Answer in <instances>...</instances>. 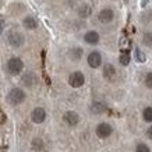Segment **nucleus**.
Masks as SVG:
<instances>
[{
  "label": "nucleus",
  "mask_w": 152,
  "mask_h": 152,
  "mask_svg": "<svg viewBox=\"0 0 152 152\" xmlns=\"http://www.w3.org/2000/svg\"><path fill=\"white\" fill-rule=\"evenodd\" d=\"M24 99H25V94H24V91L20 89V88L11 89L9 94V96H7V101H9V103H11V105H20V103L24 102Z\"/></svg>",
  "instance_id": "obj_1"
},
{
  "label": "nucleus",
  "mask_w": 152,
  "mask_h": 152,
  "mask_svg": "<svg viewBox=\"0 0 152 152\" xmlns=\"http://www.w3.org/2000/svg\"><path fill=\"white\" fill-rule=\"evenodd\" d=\"M24 69V63L23 60L18 59V57H11L9 60V63H7V70H9L10 74H13V75H17L23 71Z\"/></svg>",
  "instance_id": "obj_2"
},
{
  "label": "nucleus",
  "mask_w": 152,
  "mask_h": 152,
  "mask_svg": "<svg viewBox=\"0 0 152 152\" xmlns=\"http://www.w3.org/2000/svg\"><path fill=\"white\" fill-rule=\"evenodd\" d=\"M84 83H85V77L81 71H74L73 74H70L69 77V84L73 88H80L83 87Z\"/></svg>",
  "instance_id": "obj_3"
},
{
  "label": "nucleus",
  "mask_w": 152,
  "mask_h": 152,
  "mask_svg": "<svg viewBox=\"0 0 152 152\" xmlns=\"http://www.w3.org/2000/svg\"><path fill=\"white\" fill-rule=\"evenodd\" d=\"M9 43L14 48H20L24 45V35L20 32H10L9 34Z\"/></svg>",
  "instance_id": "obj_4"
},
{
  "label": "nucleus",
  "mask_w": 152,
  "mask_h": 152,
  "mask_svg": "<svg viewBox=\"0 0 152 152\" xmlns=\"http://www.w3.org/2000/svg\"><path fill=\"white\" fill-rule=\"evenodd\" d=\"M31 119H32L34 123H43L45 119H46V112L45 109H42V107H35L31 113Z\"/></svg>",
  "instance_id": "obj_5"
},
{
  "label": "nucleus",
  "mask_w": 152,
  "mask_h": 152,
  "mask_svg": "<svg viewBox=\"0 0 152 152\" xmlns=\"http://www.w3.org/2000/svg\"><path fill=\"white\" fill-rule=\"evenodd\" d=\"M112 131H113V129L107 123H101L96 127V134H98V137H101V138H107L112 134Z\"/></svg>",
  "instance_id": "obj_6"
},
{
  "label": "nucleus",
  "mask_w": 152,
  "mask_h": 152,
  "mask_svg": "<svg viewBox=\"0 0 152 152\" xmlns=\"http://www.w3.org/2000/svg\"><path fill=\"white\" fill-rule=\"evenodd\" d=\"M88 64H89V67H92V69H98L102 64L101 53H98V52L89 53V56H88Z\"/></svg>",
  "instance_id": "obj_7"
},
{
  "label": "nucleus",
  "mask_w": 152,
  "mask_h": 152,
  "mask_svg": "<svg viewBox=\"0 0 152 152\" xmlns=\"http://www.w3.org/2000/svg\"><path fill=\"white\" fill-rule=\"evenodd\" d=\"M113 17H115V13H113L110 9H103L101 13H99V17H98V18H99L101 23L107 24L113 20Z\"/></svg>",
  "instance_id": "obj_8"
},
{
  "label": "nucleus",
  "mask_w": 152,
  "mask_h": 152,
  "mask_svg": "<svg viewBox=\"0 0 152 152\" xmlns=\"http://www.w3.org/2000/svg\"><path fill=\"white\" fill-rule=\"evenodd\" d=\"M64 121L69 126H75L80 121V116L75 112H67L64 115Z\"/></svg>",
  "instance_id": "obj_9"
},
{
  "label": "nucleus",
  "mask_w": 152,
  "mask_h": 152,
  "mask_svg": "<svg viewBox=\"0 0 152 152\" xmlns=\"http://www.w3.org/2000/svg\"><path fill=\"white\" fill-rule=\"evenodd\" d=\"M84 39H85V42L89 43V45H96L98 42H99V34L95 32V31H89V32L85 34Z\"/></svg>",
  "instance_id": "obj_10"
},
{
  "label": "nucleus",
  "mask_w": 152,
  "mask_h": 152,
  "mask_svg": "<svg viewBox=\"0 0 152 152\" xmlns=\"http://www.w3.org/2000/svg\"><path fill=\"white\" fill-rule=\"evenodd\" d=\"M24 24V27L27 28V29H35V28L38 27V23H37V20L34 18V17H25L23 21Z\"/></svg>",
  "instance_id": "obj_11"
},
{
  "label": "nucleus",
  "mask_w": 152,
  "mask_h": 152,
  "mask_svg": "<svg viewBox=\"0 0 152 152\" xmlns=\"http://www.w3.org/2000/svg\"><path fill=\"white\" fill-rule=\"evenodd\" d=\"M103 75H105V78L112 80L116 75V69L112 64H106L103 69Z\"/></svg>",
  "instance_id": "obj_12"
},
{
  "label": "nucleus",
  "mask_w": 152,
  "mask_h": 152,
  "mask_svg": "<svg viewBox=\"0 0 152 152\" xmlns=\"http://www.w3.org/2000/svg\"><path fill=\"white\" fill-rule=\"evenodd\" d=\"M91 13H92V10H91V7H89L88 4H83L78 9V15H80V17H83V18L89 17V15H91Z\"/></svg>",
  "instance_id": "obj_13"
},
{
  "label": "nucleus",
  "mask_w": 152,
  "mask_h": 152,
  "mask_svg": "<svg viewBox=\"0 0 152 152\" xmlns=\"http://www.w3.org/2000/svg\"><path fill=\"white\" fill-rule=\"evenodd\" d=\"M35 81H37V77H35L32 73H28L23 77V83L25 84L27 87H32L34 84H35Z\"/></svg>",
  "instance_id": "obj_14"
},
{
  "label": "nucleus",
  "mask_w": 152,
  "mask_h": 152,
  "mask_svg": "<svg viewBox=\"0 0 152 152\" xmlns=\"http://www.w3.org/2000/svg\"><path fill=\"white\" fill-rule=\"evenodd\" d=\"M105 110H106V106L103 103H101V102H95L91 106V112L92 113H102V112H105Z\"/></svg>",
  "instance_id": "obj_15"
},
{
  "label": "nucleus",
  "mask_w": 152,
  "mask_h": 152,
  "mask_svg": "<svg viewBox=\"0 0 152 152\" xmlns=\"http://www.w3.org/2000/svg\"><path fill=\"white\" fill-rule=\"evenodd\" d=\"M69 56L73 60H80V59H81V56H83V49H80V48L71 49V50L69 52Z\"/></svg>",
  "instance_id": "obj_16"
},
{
  "label": "nucleus",
  "mask_w": 152,
  "mask_h": 152,
  "mask_svg": "<svg viewBox=\"0 0 152 152\" xmlns=\"http://www.w3.org/2000/svg\"><path fill=\"white\" fill-rule=\"evenodd\" d=\"M142 117L145 121H152V107H147V109H144L142 112Z\"/></svg>",
  "instance_id": "obj_17"
},
{
  "label": "nucleus",
  "mask_w": 152,
  "mask_h": 152,
  "mask_svg": "<svg viewBox=\"0 0 152 152\" xmlns=\"http://www.w3.org/2000/svg\"><path fill=\"white\" fill-rule=\"evenodd\" d=\"M142 42L144 45L148 48H152V32H147L145 35H144L142 38Z\"/></svg>",
  "instance_id": "obj_18"
},
{
  "label": "nucleus",
  "mask_w": 152,
  "mask_h": 152,
  "mask_svg": "<svg viewBox=\"0 0 152 152\" xmlns=\"http://www.w3.org/2000/svg\"><path fill=\"white\" fill-rule=\"evenodd\" d=\"M135 59H137V61H140V63H145L147 57H145V55H144L140 49H135Z\"/></svg>",
  "instance_id": "obj_19"
},
{
  "label": "nucleus",
  "mask_w": 152,
  "mask_h": 152,
  "mask_svg": "<svg viewBox=\"0 0 152 152\" xmlns=\"http://www.w3.org/2000/svg\"><path fill=\"white\" fill-rule=\"evenodd\" d=\"M120 63L123 66H127L130 63V55L129 53H121L120 55Z\"/></svg>",
  "instance_id": "obj_20"
},
{
  "label": "nucleus",
  "mask_w": 152,
  "mask_h": 152,
  "mask_svg": "<svg viewBox=\"0 0 152 152\" xmlns=\"http://www.w3.org/2000/svg\"><path fill=\"white\" fill-rule=\"evenodd\" d=\"M135 152H151V149H149L148 145H145V144H138L137 148H135Z\"/></svg>",
  "instance_id": "obj_21"
},
{
  "label": "nucleus",
  "mask_w": 152,
  "mask_h": 152,
  "mask_svg": "<svg viewBox=\"0 0 152 152\" xmlns=\"http://www.w3.org/2000/svg\"><path fill=\"white\" fill-rule=\"evenodd\" d=\"M145 85L148 88H151L152 89V73H148L147 77H145Z\"/></svg>",
  "instance_id": "obj_22"
},
{
  "label": "nucleus",
  "mask_w": 152,
  "mask_h": 152,
  "mask_svg": "<svg viewBox=\"0 0 152 152\" xmlns=\"http://www.w3.org/2000/svg\"><path fill=\"white\" fill-rule=\"evenodd\" d=\"M147 134H148V137L152 140V126L149 127V129H148V133H147Z\"/></svg>",
  "instance_id": "obj_23"
},
{
  "label": "nucleus",
  "mask_w": 152,
  "mask_h": 152,
  "mask_svg": "<svg viewBox=\"0 0 152 152\" xmlns=\"http://www.w3.org/2000/svg\"><path fill=\"white\" fill-rule=\"evenodd\" d=\"M3 24H4V23H3V21H0V32L3 31Z\"/></svg>",
  "instance_id": "obj_24"
}]
</instances>
